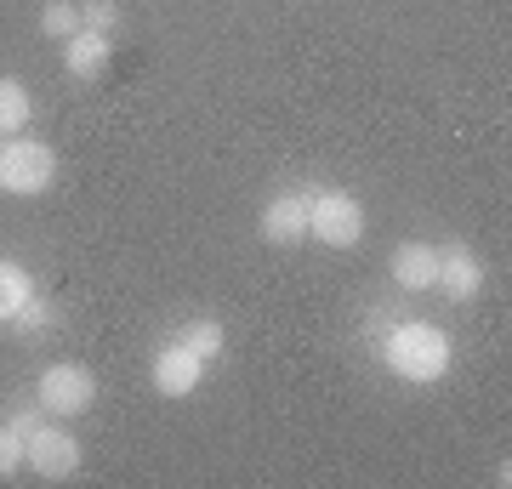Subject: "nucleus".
<instances>
[{"instance_id": "1", "label": "nucleus", "mask_w": 512, "mask_h": 489, "mask_svg": "<svg viewBox=\"0 0 512 489\" xmlns=\"http://www.w3.org/2000/svg\"><path fill=\"white\" fill-rule=\"evenodd\" d=\"M387 370L404 381H439L450 370V336L433 325H399L387 336Z\"/></svg>"}, {"instance_id": "2", "label": "nucleus", "mask_w": 512, "mask_h": 489, "mask_svg": "<svg viewBox=\"0 0 512 489\" xmlns=\"http://www.w3.org/2000/svg\"><path fill=\"white\" fill-rule=\"evenodd\" d=\"M308 234H319V245L330 251H353L365 239V205L348 188H319L308 205Z\"/></svg>"}, {"instance_id": "3", "label": "nucleus", "mask_w": 512, "mask_h": 489, "mask_svg": "<svg viewBox=\"0 0 512 489\" xmlns=\"http://www.w3.org/2000/svg\"><path fill=\"white\" fill-rule=\"evenodd\" d=\"M52 177H57V154L46 143H29V137L0 143V188H6V194L35 200V194L52 188Z\"/></svg>"}, {"instance_id": "4", "label": "nucleus", "mask_w": 512, "mask_h": 489, "mask_svg": "<svg viewBox=\"0 0 512 489\" xmlns=\"http://www.w3.org/2000/svg\"><path fill=\"white\" fill-rule=\"evenodd\" d=\"M92 399H97V376L86 364H52L40 376V410H52V416H86Z\"/></svg>"}, {"instance_id": "5", "label": "nucleus", "mask_w": 512, "mask_h": 489, "mask_svg": "<svg viewBox=\"0 0 512 489\" xmlns=\"http://www.w3.org/2000/svg\"><path fill=\"white\" fill-rule=\"evenodd\" d=\"M23 467H35L40 478H74L80 472V438L40 421L29 433V444H23Z\"/></svg>"}, {"instance_id": "6", "label": "nucleus", "mask_w": 512, "mask_h": 489, "mask_svg": "<svg viewBox=\"0 0 512 489\" xmlns=\"http://www.w3.org/2000/svg\"><path fill=\"white\" fill-rule=\"evenodd\" d=\"M200 376H205V359H194L183 342H171L154 353V387H160L165 399H188L200 387Z\"/></svg>"}, {"instance_id": "7", "label": "nucleus", "mask_w": 512, "mask_h": 489, "mask_svg": "<svg viewBox=\"0 0 512 489\" xmlns=\"http://www.w3.org/2000/svg\"><path fill=\"white\" fill-rule=\"evenodd\" d=\"M308 205H313V194H279V200H268L262 205V239L268 245L308 239Z\"/></svg>"}, {"instance_id": "8", "label": "nucleus", "mask_w": 512, "mask_h": 489, "mask_svg": "<svg viewBox=\"0 0 512 489\" xmlns=\"http://www.w3.org/2000/svg\"><path fill=\"white\" fill-rule=\"evenodd\" d=\"M393 285L433 290V285H439V251H433V245H421V239H404L399 251H393Z\"/></svg>"}, {"instance_id": "9", "label": "nucleus", "mask_w": 512, "mask_h": 489, "mask_svg": "<svg viewBox=\"0 0 512 489\" xmlns=\"http://www.w3.org/2000/svg\"><path fill=\"white\" fill-rule=\"evenodd\" d=\"M439 285L456 296V302H473L478 290H484V268H478V256L467 245H450L439 251Z\"/></svg>"}, {"instance_id": "10", "label": "nucleus", "mask_w": 512, "mask_h": 489, "mask_svg": "<svg viewBox=\"0 0 512 489\" xmlns=\"http://www.w3.org/2000/svg\"><path fill=\"white\" fill-rule=\"evenodd\" d=\"M103 63H109V35L80 29V35L63 40V69H69L74 80H97V74H103Z\"/></svg>"}, {"instance_id": "11", "label": "nucleus", "mask_w": 512, "mask_h": 489, "mask_svg": "<svg viewBox=\"0 0 512 489\" xmlns=\"http://www.w3.org/2000/svg\"><path fill=\"white\" fill-rule=\"evenodd\" d=\"M29 114H35V103H29L23 80H6V74H0V137L23 131V126H29Z\"/></svg>"}, {"instance_id": "12", "label": "nucleus", "mask_w": 512, "mask_h": 489, "mask_svg": "<svg viewBox=\"0 0 512 489\" xmlns=\"http://www.w3.org/2000/svg\"><path fill=\"white\" fill-rule=\"evenodd\" d=\"M35 296V285H29V273L18 268V262H0V319H18V308Z\"/></svg>"}, {"instance_id": "13", "label": "nucleus", "mask_w": 512, "mask_h": 489, "mask_svg": "<svg viewBox=\"0 0 512 489\" xmlns=\"http://www.w3.org/2000/svg\"><path fill=\"white\" fill-rule=\"evenodd\" d=\"M177 342H183L188 353H194V359L211 364V359L222 353V325H217V319H194V325H188L183 336H177Z\"/></svg>"}, {"instance_id": "14", "label": "nucleus", "mask_w": 512, "mask_h": 489, "mask_svg": "<svg viewBox=\"0 0 512 489\" xmlns=\"http://www.w3.org/2000/svg\"><path fill=\"white\" fill-rule=\"evenodd\" d=\"M40 29H46L52 40H69V35L86 29V18H80V6H69V0H52V6L40 12Z\"/></svg>"}, {"instance_id": "15", "label": "nucleus", "mask_w": 512, "mask_h": 489, "mask_svg": "<svg viewBox=\"0 0 512 489\" xmlns=\"http://www.w3.org/2000/svg\"><path fill=\"white\" fill-rule=\"evenodd\" d=\"M80 18H86L92 35H109L114 23H120V6H114V0H86V6H80Z\"/></svg>"}, {"instance_id": "16", "label": "nucleus", "mask_w": 512, "mask_h": 489, "mask_svg": "<svg viewBox=\"0 0 512 489\" xmlns=\"http://www.w3.org/2000/svg\"><path fill=\"white\" fill-rule=\"evenodd\" d=\"M18 467H23V433L6 421V427H0V478H6V472H18Z\"/></svg>"}, {"instance_id": "17", "label": "nucleus", "mask_w": 512, "mask_h": 489, "mask_svg": "<svg viewBox=\"0 0 512 489\" xmlns=\"http://www.w3.org/2000/svg\"><path fill=\"white\" fill-rule=\"evenodd\" d=\"M12 325H18V330H29V336H35V330H46V325H52V308H46L40 296H29V302H23V308H18V319H12Z\"/></svg>"}, {"instance_id": "18", "label": "nucleus", "mask_w": 512, "mask_h": 489, "mask_svg": "<svg viewBox=\"0 0 512 489\" xmlns=\"http://www.w3.org/2000/svg\"><path fill=\"white\" fill-rule=\"evenodd\" d=\"M12 427H18V433H23V444H29V433L40 427V410H18V416H12Z\"/></svg>"}]
</instances>
